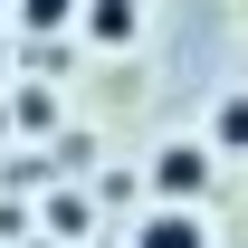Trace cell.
I'll return each instance as SVG.
<instances>
[{"label": "cell", "instance_id": "obj_1", "mask_svg": "<svg viewBox=\"0 0 248 248\" xmlns=\"http://www.w3.org/2000/svg\"><path fill=\"white\" fill-rule=\"evenodd\" d=\"M153 182H162V201H191V191H210V153H201V143H172V153L153 162Z\"/></svg>", "mask_w": 248, "mask_h": 248}, {"label": "cell", "instance_id": "obj_2", "mask_svg": "<svg viewBox=\"0 0 248 248\" xmlns=\"http://www.w3.org/2000/svg\"><path fill=\"white\" fill-rule=\"evenodd\" d=\"M134 29H143V10H134V0H86V38H95V48H124Z\"/></svg>", "mask_w": 248, "mask_h": 248}, {"label": "cell", "instance_id": "obj_3", "mask_svg": "<svg viewBox=\"0 0 248 248\" xmlns=\"http://www.w3.org/2000/svg\"><path fill=\"white\" fill-rule=\"evenodd\" d=\"M134 248H210V239H201V219H191V210H153L143 229H134Z\"/></svg>", "mask_w": 248, "mask_h": 248}, {"label": "cell", "instance_id": "obj_4", "mask_svg": "<svg viewBox=\"0 0 248 248\" xmlns=\"http://www.w3.org/2000/svg\"><path fill=\"white\" fill-rule=\"evenodd\" d=\"M19 10H29V29L48 38V29H67V19H77V0H19Z\"/></svg>", "mask_w": 248, "mask_h": 248}, {"label": "cell", "instance_id": "obj_5", "mask_svg": "<svg viewBox=\"0 0 248 248\" xmlns=\"http://www.w3.org/2000/svg\"><path fill=\"white\" fill-rule=\"evenodd\" d=\"M219 143H229V153H248V95H229V105H219Z\"/></svg>", "mask_w": 248, "mask_h": 248}]
</instances>
